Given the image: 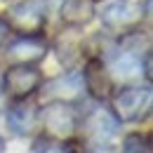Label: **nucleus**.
I'll return each instance as SVG.
<instances>
[{"mask_svg":"<svg viewBox=\"0 0 153 153\" xmlns=\"http://www.w3.org/2000/svg\"><path fill=\"white\" fill-rule=\"evenodd\" d=\"M7 36H10V24L0 19V45H2L5 40H7Z\"/></svg>","mask_w":153,"mask_h":153,"instance_id":"nucleus-15","label":"nucleus"},{"mask_svg":"<svg viewBox=\"0 0 153 153\" xmlns=\"http://www.w3.org/2000/svg\"><path fill=\"white\" fill-rule=\"evenodd\" d=\"M82 85L87 87V92L94 99H106L111 94V78L106 66L99 59H90L85 64V76H82Z\"/></svg>","mask_w":153,"mask_h":153,"instance_id":"nucleus-7","label":"nucleus"},{"mask_svg":"<svg viewBox=\"0 0 153 153\" xmlns=\"http://www.w3.org/2000/svg\"><path fill=\"white\" fill-rule=\"evenodd\" d=\"M111 71H113L118 78H123V80L137 78V76H141V59L137 57L134 52H123L120 57L113 59Z\"/></svg>","mask_w":153,"mask_h":153,"instance_id":"nucleus-11","label":"nucleus"},{"mask_svg":"<svg viewBox=\"0 0 153 153\" xmlns=\"http://www.w3.org/2000/svg\"><path fill=\"white\" fill-rule=\"evenodd\" d=\"M118 153H149V139H146L144 134H139V132L127 134V137L123 139Z\"/></svg>","mask_w":153,"mask_h":153,"instance_id":"nucleus-13","label":"nucleus"},{"mask_svg":"<svg viewBox=\"0 0 153 153\" xmlns=\"http://www.w3.org/2000/svg\"><path fill=\"white\" fill-rule=\"evenodd\" d=\"M50 97H54L59 101H71L82 92V78L78 73H68V76H61L57 80L50 82V87L45 90Z\"/></svg>","mask_w":153,"mask_h":153,"instance_id":"nucleus-9","label":"nucleus"},{"mask_svg":"<svg viewBox=\"0 0 153 153\" xmlns=\"http://www.w3.org/2000/svg\"><path fill=\"white\" fill-rule=\"evenodd\" d=\"M90 127H92V137L97 141H108L111 137L115 134V123L108 113H94L92 120H90Z\"/></svg>","mask_w":153,"mask_h":153,"instance_id":"nucleus-12","label":"nucleus"},{"mask_svg":"<svg viewBox=\"0 0 153 153\" xmlns=\"http://www.w3.org/2000/svg\"><path fill=\"white\" fill-rule=\"evenodd\" d=\"M61 19L68 26H85L94 19V0H64L61 2Z\"/></svg>","mask_w":153,"mask_h":153,"instance_id":"nucleus-8","label":"nucleus"},{"mask_svg":"<svg viewBox=\"0 0 153 153\" xmlns=\"http://www.w3.org/2000/svg\"><path fill=\"white\" fill-rule=\"evenodd\" d=\"M0 151H2V146H0Z\"/></svg>","mask_w":153,"mask_h":153,"instance_id":"nucleus-16","label":"nucleus"},{"mask_svg":"<svg viewBox=\"0 0 153 153\" xmlns=\"http://www.w3.org/2000/svg\"><path fill=\"white\" fill-rule=\"evenodd\" d=\"M45 52H47V45L42 40L33 38V36H24L7 47V61H12V64H36L45 57Z\"/></svg>","mask_w":153,"mask_h":153,"instance_id":"nucleus-6","label":"nucleus"},{"mask_svg":"<svg viewBox=\"0 0 153 153\" xmlns=\"http://www.w3.org/2000/svg\"><path fill=\"white\" fill-rule=\"evenodd\" d=\"M36 153H66V151L57 144H52V141H42V144H38Z\"/></svg>","mask_w":153,"mask_h":153,"instance_id":"nucleus-14","label":"nucleus"},{"mask_svg":"<svg viewBox=\"0 0 153 153\" xmlns=\"http://www.w3.org/2000/svg\"><path fill=\"white\" fill-rule=\"evenodd\" d=\"M141 19H144V10H141L139 5H130V2H123V0L108 2V5H104V10H101L104 26L115 28V31L134 28V26L141 24Z\"/></svg>","mask_w":153,"mask_h":153,"instance_id":"nucleus-5","label":"nucleus"},{"mask_svg":"<svg viewBox=\"0 0 153 153\" xmlns=\"http://www.w3.org/2000/svg\"><path fill=\"white\" fill-rule=\"evenodd\" d=\"M47 21V10L42 0H24L17 2L10 10V24L14 31H19L24 36H36L42 31Z\"/></svg>","mask_w":153,"mask_h":153,"instance_id":"nucleus-3","label":"nucleus"},{"mask_svg":"<svg viewBox=\"0 0 153 153\" xmlns=\"http://www.w3.org/2000/svg\"><path fill=\"white\" fill-rule=\"evenodd\" d=\"M42 82V76L36 66L31 64H14L7 73H5V92L12 99H26L33 94Z\"/></svg>","mask_w":153,"mask_h":153,"instance_id":"nucleus-4","label":"nucleus"},{"mask_svg":"<svg viewBox=\"0 0 153 153\" xmlns=\"http://www.w3.org/2000/svg\"><path fill=\"white\" fill-rule=\"evenodd\" d=\"M7 127L14 134H28L36 125V113L26 106H17V108H10L7 111Z\"/></svg>","mask_w":153,"mask_h":153,"instance_id":"nucleus-10","label":"nucleus"},{"mask_svg":"<svg viewBox=\"0 0 153 153\" xmlns=\"http://www.w3.org/2000/svg\"><path fill=\"white\" fill-rule=\"evenodd\" d=\"M40 120H42L45 130L52 134V137H57V139L71 137L78 127L76 108H73L68 101H59V99L50 101V104L40 111Z\"/></svg>","mask_w":153,"mask_h":153,"instance_id":"nucleus-1","label":"nucleus"},{"mask_svg":"<svg viewBox=\"0 0 153 153\" xmlns=\"http://www.w3.org/2000/svg\"><path fill=\"white\" fill-rule=\"evenodd\" d=\"M151 106V87H123L113 97V113L120 123H134Z\"/></svg>","mask_w":153,"mask_h":153,"instance_id":"nucleus-2","label":"nucleus"}]
</instances>
